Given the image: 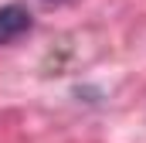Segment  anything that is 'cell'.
<instances>
[{
  "instance_id": "1",
  "label": "cell",
  "mask_w": 146,
  "mask_h": 143,
  "mask_svg": "<svg viewBox=\"0 0 146 143\" xmlns=\"http://www.w3.org/2000/svg\"><path fill=\"white\" fill-rule=\"evenodd\" d=\"M24 31H31V10L24 3H7L0 7V44L21 37Z\"/></svg>"
}]
</instances>
